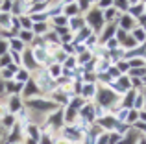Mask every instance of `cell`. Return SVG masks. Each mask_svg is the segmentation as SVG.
Returning a JSON list of instances; mask_svg holds the SVG:
<instances>
[{"label": "cell", "mask_w": 146, "mask_h": 144, "mask_svg": "<svg viewBox=\"0 0 146 144\" xmlns=\"http://www.w3.org/2000/svg\"><path fill=\"white\" fill-rule=\"evenodd\" d=\"M33 107H39V109H46L48 107V104H43V102H33Z\"/></svg>", "instance_id": "obj_1"}]
</instances>
